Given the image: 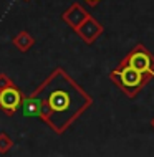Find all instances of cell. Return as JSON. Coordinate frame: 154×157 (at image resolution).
I'll use <instances>...</instances> for the list:
<instances>
[{"label":"cell","mask_w":154,"mask_h":157,"mask_svg":"<svg viewBox=\"0 0 154 157\" xmlns=\"http://www.w3.org/2000/svg\"><path fill=\"white\" fill-rule=\"evenodd\" d=\"M30 94L40 103L38 119L57 134L66 132L93 104V98L63 68H55Z\"/></svg>","instance_id":"1"},{"label":"cell","mask_w":154,"mask_h":157,"mask_svg":"<svg viewBox=\"0 0 154 157\" xmlns=\"http://www.w3.org/2000/svg\"><path fill=\"white\" fill-rule=\"evenodd\" d=\"M109 78L128 98H136L139 91L151 81L149 76L139 73L138 70L123 61H119V65L109 73Z\"/></svg>","instance_id":"2"},{"label":"cell","mask_w":154,"mask_h":157,"mask_svg":"<svg viewBox=\"0 0 154 157\" xmlns=\"http://www.w3.org/2000/svg\"><path fill=\"white\" fill-rule=\"evenodd\" d=\"M121 61L132 66L139 73L149 76L151 79H154V55L144 45L138 43Z\"/></svg>","instance_id":"3"},{"label":"cell","mask_w":154,"mask_h":157,"mask_svg":"<svg viewBox=\"0 0 154 157\" xmlns=\"http://www.w3.org/2000/svg\"><path fill=\"white\" fill-rule=\"evenodd\" d=\"M23 98H25L23 91L15 83L0 90V111H3L7 116H14L22 108Z\"/></svg>","instance_id":"4"},{"label":"cell","mask_w":154,"mask_h":157,"mask_svg":"<svg viewBox=\"0 0 154 157\" xmlns=\"http://www.w3.org/2000/svg\"><path fill=\"white\" fill-rule=\"evenodd\" d=\"M103 30H105V28H103V25L98 22V20H96L93 15H89L88 18L85 20V22L75 30V33H76V35H78L86 45H93V43L98 40V36L103 33Z\"/></svg>","instance_id":"5"},{"label":"cell","mask_w":154,"mask_h":157,"mask_svg":"<svg viewBox=\"0 0 154 157\" xmlns=\"http://www.w3.org/2000/svg\"><path fill=\"white\" fill-rule=\"evenodd\" d=\"M88 17H89V13L86 12V8L83 5H80V3H71V5L61 13V20L68 25V27H71L73 30H76Z\"/></svg>","instance_id":"6"},{"label":"cell","mask_w":154,"mask_h":157,"mask_svg":"<svg viewBox=\"0 0 154 157\" xmlns=\"http://www.w3.org/2000/svg\"><path fill=\"white\" fill-rule=\"evenodd\" d=\"M12 43L17 50H20V52H28L30 48H32L33 45H35V38L30 35L28 32H18L17 35L14 36V40H12Z\"/></svg>","instance_id":"7"},{"label":"cell","mask_w":154,"mask_h":157,"mask_svg":"<svg viewBox=\"0 0 154 157\" xmlns=\"http://www.w3.org/2000/svg\"><path fill=\"white\" fill-rule=\"evenodd\" d=\"M14 147V141L7 132H0V154H7Z\"/></svg>","instance_id":"8"},{"label":"cell","mask_w":154,"mask_h":157,"mask_svg":"<svg viewBox=\"0 0 154 157\" xmlns=\"http://www.w3.org/2000/svg\"><path fill=\"white\" fill-rule=\"evenodd\" d=\"M10 84H14V79H10V76L5 73H0V90L10 86Z\"/></svg>","instance_id":"9"},{"label":"cell","mask_w":154,"mask_h":157,"mask_svg":"<svg viewBox=\"0 0 154 157\" xmlns=\"http://www.w3.org/2000/svg\"><path fill=\"white\" fill-rule=\"evenodd\" d=\"M100 2H101V0H85V3H86V5H89V7H96Z\"/></svg>","instance_id":"10"},{"label":"cell","mask_w":154,"mask_h":157,"mask_svg":"<svg viewBox=\"0 0 154 157\" xmlns=\"http://www.w3.org/2000/svg\"><path fill=\"white\" fill-rule=\"evenodd\" d=\"M151 126H152V129H154V117L151 119Z\"/></svg>","instance_id":"11"},{"label":"cell","mask_w":154,"mask_h":157,"mask_svg":"<svg viewBox=\"0 0 154 157\" xmlns=\"http://www.w3.org/2000/svg\"><path fill=\"white\" fill-rule=\"evenodd\" d=\"M25 2H28V0H25Z\"/></svg>","instance_id":"12"}]
</instances>
